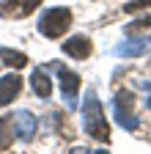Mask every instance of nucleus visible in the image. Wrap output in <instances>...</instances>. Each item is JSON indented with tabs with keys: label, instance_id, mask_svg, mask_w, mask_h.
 I'll use <instances>...</instances> for the list:
<instances>
[{
	"label": "nucleus",
	"instance_id": "obj_11",
	"mask_svg": "<svg viewBox=\"0 0 151 154\" xmlns=\"http://www.w3.org/2000/svg\"><path fill=\"white\" fill-rule=\"evenodd\" d=\"M0 58H3V63H6V66H14V69H22V66H28V55H25V52L0 50Z\"/></svg>",
	"mask_w": 151,
	"mask_h": 154
},
{
	"label": "nucleus",
	"instance_id": "obj_1",
	"mask_svg": "<svg viewBox=\"0 0 151 154\" xmlns=\"http://www.w3.org/2000/svg\"><path fill=\"white\" fill-rule=\"evenodd\" d=\"M83 127H85V132L91 135L93 140H99V143H107L110 140V127L104 121L102 105H99V99H96L93 91L85 94V102H83Z\"/></svg>",
	"mask_w": 151,
	"mask_h": 154
},
{
	"label": "nucleus",
	"instance_id": "obj_13",
	"mask_svg": "<svg viewBox=\"0 0 151 154\" xmlns=\"http://www.w3.org/2000/svg\"><path fill=\"white\" fill-rule=\"evenodd\" d=\"M140 28H151V17H143V19H135V22H132L126 30L129 33H135V30H140Z\"/></svg>",
	"mask_w": 151,
	"mask_h": 154
},
{
	"label": "nucleus",
	"instance_id": "obj_8",
	"mask_svg": "<svg viewBox=\"0 0 151 154\" xmlns=\"http://www.w3.org/2000/svg\"><path fill=\"white\" fill-rule=\"evenodd\" d=\"M20 88H22V80L17 74H6V77H0V107L3 105H8L17 94H20Z\"/></svg>",
	"mask_w": 151,
	"mask_h": 154
},
{
	"label": "nucleus",
	"instance_id": "obj_15",
	"mask_svg": "<svg viewBox=\"0 0 151 154\" xmlns=\"http://www.w3.org/2000/svg\"><path fill=\"white\" fill-rule=\"evenodd\" d=\"M148 107H151V99H148Z\"/></svg>",
	"mask_w": 151,
	"mask_h": 154
},
{
	"label": "nucleus",
	"instance_id": "obj_14",
	"mask_svg": "<svg viewBox=\"0 0 151 154\" xmlns=\"http://www.w3.org/2000/svg\"><path fill=\"white\" fill-rule=\"evenodd\" d=\"M148 6H151V0H132V3H129L124 11H126V14H132V11H137V8H148Z\"/></svg>",
	"mask_w": 151,
	"mask_h": 154
},
{
	"label": "nucleus",
	"instance_id": "obj_5",
	"mask_svg": "<svg viewBox=\"0 0 151 154\" xmlns=\"http://www.w3.org/2000/svg\"><path fill=\"white\" fill-rule=\"evenodd\" d=\"M11 127H14V135L20 140H33V135H36V116L30 110H17L11 116Z\"/></svg>",
	"mask_w": 151,
	"mask_h": 154
},
{
	"label": "nucleus",
	"instance_id": "obj_4",
	"mask_svg": "<svg viewBox=\"0 0 151 154\" xmlns=\"http://www.w3.org/2000/svg\"><path fill=\"white\" fill-rule=\"evenodd\" d=\"M52 69L58 72V80H61V88H63V96H66V105L74 110V107H77L74 94H77V88H80V77L74 74V72H69L63 63H52Z\"/></svg>",
	"mask_w": 151,
	"mask_h": 154
},
{
	"label": "nucleus",
	"instance_id": "obj_7",
	"mask_svg": "<svg viewBox=\"0 0 151 154\" xmlns=\"http://www.w3.org/2000/svg\"><path fill=\"white\" fill-rule=\"evenodd\" d=\"M91 50L93 47H91V38L88 36H71V38L63 42V52L71 55V58H88Z\"/></svg>",
	"mask_w": 151,
	"mask_h": 154
},
{
	"label": "nucleus",
	"instance_id": "obj_2",
	"mask_svg": "<svg viewBox=\"0 0 151 154\" xmlns=\"http://www.w3.org/2000/svg\"><path fill=\"white\" fill-rule=\"evenodd\" d=\"M71 28V11L69 8H50L39 17V33L47 38H58Z\"/></svg>",
	"mask_w": 151,
	"mask_h": 154
},
{
	"label": "nucleus",
	"instance_id": "obj_12",
	"mask_svg": "<svg viewBox=\"0 0 151 154\" xmlns=\"http://www.w3.org/2000/svg\"><path fill=\"white\" fill-rule=\"evenodd\" d=\"M11 135H14L11 119H0V151H6L11 146Z\"/></svg>",
	"mask_w": 151,
	"mask_h": 154
},
{
	"label": "nucleus",
	"instance_id": "obj_10",
	"mask_svg": "<svg viewBox=\"0 0 151 154\" xmlns=\"http://www.w3.org/2000/svg\"><path fill=\"white\" fill-rule=\"evenodd\" d=\"M30 88L39 94L41 99H47V96L52 94V80H50V77H47L41 69H36V72H33V77H30Z\"/></svg>",
	"mask_w": 151,
	"mask_h": 154
},
{
	"label": "nucleus",
	"instance_id": "obj_3",
	"mask_svg": "<svg viewBox=\"0 0 151 154\" xmlns=\"http://www.w3.org/2000/svg\"><path fill=\"white\" fill-rule=\"evenodd\" d=\"M132 91H118L116 94V99H113V113H116V121L129 129V132H135L137 129V116L132 113Z\"/></svg>",
	"mask_w": 151,
	"mask_h": 154
},
{
	"label": "nucleus",
	"instance_id": "obj_6",
	"mask_svg": "<svg viewBox=\"0 0 151 154\" xmlns=\"http://www.w3.org/2000/svg\"><path fill=\"white\" fill-rule=\"evenodd\" d=\"M41 6V0H3L0 3V14L3 17H14V19H22L28 14H33L36 8Z\"/></svg>",
	"mask_w": 151,
	"mask_h": 154
},
{
	"label": "nucleus",
	"instance_id": "obj_9",
	"mask_svg": "<svg viewBox=\"0 0 151 154\" xmlns=\"http://www.w3.org/2000/svg\"><path fill=\"white\" fill-rule=\"evenodd\" d=\"M146 47H148V38H126L116 47V52L124 58H137L140 52H146Z\"/></svg>",
	"mask_w": 151,
	"mask_h": 154
}]
</instances>
